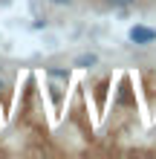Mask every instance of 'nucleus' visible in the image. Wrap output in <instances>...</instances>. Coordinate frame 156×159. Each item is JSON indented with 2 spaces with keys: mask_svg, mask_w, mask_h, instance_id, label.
Masks as SVG:
<instances>
[{
  "mask_svg": "<svg viewBox=\"0 0 156 159\" xmlns=\"http://www.w3.org/2000/svg\"><path fill=\"white\" fill-rule=\"evenodd\" d=\"M127 38H130L133 43L145 46V43H153V41H156V29H150V26H142V23H136L133 29L127 32Z\"/></svg>",
  "mask_w": 156,
  "mask_h": 159,
  "instance_id": "f257e3e1",
  "label": "nucleus"
},
{
  "mask_svg": "<svg viewBox=\"0 0 156 159\" xmlns=\"http://www.w3.org/2000/svg\"><path fill=\"white\" fill-rule=\"evenodd\" d=\"M96 64H98V55H93V52H84V55L75 58V67H81V70H90V67H96Z\"/></svg>",
  "mask_w": 156,
  "mask_h": 159,
  "instance_id": "f03ea898",
  "label": "nucleus"
},
{
  "mask_svg": "<svg viewBox=\"0 0 156 159\" xmlns=\"http://www.w3.org/2000/svg\"><path fill=\"white\" fill-rule=\"evenodd\" d=\"M136 3V0H107V6H113V9H122V12H124V9H130Z\"/></svg>",
  "mask_w": 156,
  "mask_h": 159,
  "instance_id": "7ed1b4c3",
  "label": "nucleus"
},
{
  "mask_svg": "<svg viewBox=\"0 0 156 159\" xmlns=\"http://www.w3.org/2000/svg\"><path fill=\"white\" fill-rule=\"evenodd\" d=\"M49 75H52V78H64V81H67V78H69V72H67V70H49Z\"/></svg>",
  "mask_w": 156,
  "mask_h": 159,
  "instance_id": "20e7f679",
  "label": "nucleus"
},
{
  "mask_svg": "<svg viewBox=\"0 0 156 159\" xmlns=\"http://www.w3.org/2000/svg\"><path fill=\"white\" fill-rule=\"evenodd\" d=\"M49 3H55V6H67L69 0H49Z\"/></svg>",
  "mask_w": 156,
  "mask_h": 159,
  "instance_id": "39448f33",
  "label": "nucleus"
}]
</instances>
